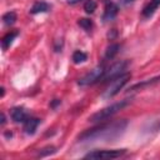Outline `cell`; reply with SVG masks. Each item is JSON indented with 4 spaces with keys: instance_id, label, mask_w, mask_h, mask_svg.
Returning <instances> with one entry per match:
<instances>
[{
    "instance_id": "1",
    "label": "cell",
    "mask_w": 160,
    "mask_h": 160,
    "mask_svg": "<svg viewBox=\"0 0 160 160\" xmlns=\"http://www.w3.org/2000/svg\"><path fill=\"white\" fill-rule=\"evenodd\" d=\"M128 125L126 120H116L89 129L79 135V141H108L120 136Z\"/></svg>"
},
{
    "instance_id": "2",
    "label": "cell",
    "mask_w": 160,
    "mask_h": 160,
    "mask_svg": "<svg viewBox=\"0 0 160 160\" xmlns=\"http://www.w3.org/2000/svg\"><path fill=\"white\" fill-rule=\"evenodd\" d=\"M129 102H130L129 99H125V100H120V101H118V102H114V104H111V105H109V106H106V108H104V109L96 111L95 114H92V115L89 118V120L92 121V122L104 121V120L111 118L112 115H115L116 112H119L120 110H122Z\"/></svg>"
},
{
    "instance_id": "3",
    "label": "cell",
    "mask_w": 160,
    "mask_h": 160,
    "mask_svg": "<svg viewBox=\"0 0 160 160\" xmlns=\"http://www.w3.org/2000/svg\"><path fill=\"white\" fill-rule=\"evenodd\" d=\"M130 78H131V75H130L129 72H124V74H121V75H119V76L111 79L110 81H108V85H106L105 90L102 91L101 98H104V99H110V98L115 96V95L124 88V85L130 80Z\"/></svg>"
},
{
    "instance_id": "4",
    "label": "cell",
    "mask_w": 160,
    "mask_h": 160,
    "mask_svg": "<svg viewBox=\"0 0 160 160\" xmlns=\"http://www.w3.org/2000/svg\"><path fill=\"white\" fill-rule=\"evenodd\" d=\"M104 72H105V68L104 65H99L96 68H94L90 72L85 74L81 79H79V85L80 86H89V85H92L98 81H100L104 76Z\"/></svg>"
},
{
    "instance_id": "5",
    "label": "cell",
    "mask_w": 160,
    "mask_h": 160,
    "mask_svg": "<svg viewBox=\"0 0 160 160\" xmlns=\"http://www.w3.org/2000/svg\"><path fill=\"white\" fill-rule=\"evenodd\" d=\"M129 62L125 61V60H120V61H116L114 62L111 66H109L108 69H105V72H104V76L101 79V81H110L111 79L126 72V68H128Z\"/></svg>"
},
{
    "instance_id": "6",
    "label": "cell",
    "mask_w": 160,
    "mask_h": 160,
    "mask_svg": "<svg viewBox=\"0 0 160 160\" xmlns=\"http://www.w3.org/2000/svg\"><path fill=\"white\" fill-rule=\"evenodd\" d=\"M126 152L125 149H114V150H94L85 155V159H116L122 156Z\"/></svg>"
},
{
    "instance_id": "7",
    "label": "cell",
    "mask_w": 160,
    "mask_h": 160,
    "mask_svg": "<svg viewBox=\"0 0 160 160\" xmlns=\"http://www.w3.org/2000/svg\"><path fill=\"white\" fill-rule=\"evenodd\" d=\"M104 4H105L104 15H102L104 20H111V19H114L116 16V14H118V10H119L118 6H116V4H114L110 0H105Z\"/></svg>"
},
{
    "instance_id": "8",
    "label": "cell",
    "mask_w": 160,
    "mask_h": 160,
    "mask_svg": "<svg viewBox=\"0 0 160 160\" xmlns=\"http://www.w3.org/2000/svg\"><path fill=\"white\" fill-rule=\"evenodd\" d=\"M10 115H11V119L15 122H25L29 119V115H28V112L25 111L24 108H14V109H11Z\"/></svg>"
},
{
    "instance_id": "9",
    "label": "cell",
    "mask_w": 160,
    "mask_h": 160,
    "mask_svg": "<svg viewBox=\"0 0 160 160\" xmlns=\"http://www.w3.org/2000/svg\"><path fill=\"white\" fill-rule=\"evenodd\" d=\"M159 6H160V0H150V1L148 2V5H146V6L142 9V11H141L142 18L148 19V18L152 16L154 12L158 10Z\"/></svg>"
},
{
    "instance_id": "10",
    "label": "cell",
    "mask_w": 160,
    "mask_h": 160,
    "mask_svg": "<svg viewBox=\"0 0 160 160\" xmlns=\"http://www.w3.org/2000/svg\"><path fill=\"white\" fill-rule=\"evenodd\" d=\"M39 124H40V119H38V118H29L24 122V131L28 135H32L36 131Z\"/></svg>"
},
{
    "instance_id": "11",
    "label": "cell",
    "mask_w": 160,
    "mask_h": 160,
    "mask_svg": "<svg viewBox=\"0 0 160 160\" xmlns=\"http://www.w3.org/2000/svg\"><path fill=\"white\" fill-rule=\"evenodd\" d=\"M159 81H160V75H159V76H156V78H152V79L145 80V81L138 82V84L132 85L129 90H130V91H134V90H141V89H144V88H146V86H150V85H154V84H156V82H159Z\"/></svg>"
},
{
    "instance_id": "12",
    "label": "cell",
    "mask_w": 160,
    "mask_h": 160,
    "mask_svg": "<svg viewBox=\"0 0 160 160\" xmlns=\"http://www.w3.org/2000/svg\"><path fill=\"white\" fill-rule=\"evenodd\" d=\"M49 10H50V5L48 2H45V1H38V2H35L31 6L30 12L31 14H40V12H46Z\"/></svg>"
},
{
    "instance_id": "13",
    "label": "cell",
    "mask_w": 160,
    "mask_h": 160,
    "mask_svg": "<svg viewBox=\"0 0 160 160\" xmlns=\"http://www.w3.org/2000/svg\"><path fill=\"white\" fill-rule=\"evenodd\" d=\"M120 50V45L119 44H110L108 48H106V51H105V56H104V61L105 60H111L116 56V54L119 52Z\"/></svg>"
},
{
    "instance_id": "14",
    "label": "cell",
    "mask_w": 160,
    "mask_h": 160,
    "mask_svg": "<svg viewBox=\"0 0 160 160\" xmlns=\"http://www.w3.org/2000/svg\"><path fill=\"white\" fill-rule=\"evenodd\" d=\"M18 31L16 30H12V31H9L4 38H2V40H1V45H2V49L4 50H6L10 45H11V42H12V40L18 36Z\"/></svg>"
},
{
    "instance_id": "15",
    "label": "cell",
    "mask_w": 160,
    "mask_h": 160,
    "mask_svg": "<svg viewBox=\"0 0 160 160\" xmlns=\"http://www.w3.org/2000/svg\"><path fill=\"white\" fill-rule=\"evenodd\" d=\"M2 21H4V24L6 26H11L16 21V14H15V11H8L6 14H4Z\"/></svg>"
},
{
    "instance_id": "16",
    "label": "cell",
    "mask_w": 160,
    "mask_h": 160,
    "mask_svg": "<svg viewBox=\"0 0 160 160\" xmlns=\"http://www.w3.org/2000/svg\"><path fill=\"white\" fill-rule=\"evenodd\" d=\"M88 59V55L80 50H76L74 54H72V61L75 64H80V62H84L85 60Z\"/></svg>"
},
{
    "instance_id": "17",
    "label": "cell",
    "mask_w": 160,
    "mask_h": 160,
    "mask_svg": "<svg viewBox=\"0 0 160 160\" xmlns=\"http://www.w3.org/2000/svg\"><path fill=\"white\" fill-rule=\"evenodd\" d=\"M78 24H79L80 28H82V29L86 30V31H90L91 28H92V21H91L90 19H86V18L80 19V20L78 21Z\"/></svg>"
},
{
    "instance_id": "18",
    "label": "cell",
    "mask_w": 160,
    "mask_h": 160,
    "mask_svg": "<svg viewBox=\"0 0 160 160\" xmlns=\"http://www.w3.org/2000/svg\"><path fill=\"white\" fill-rule=\"evenodd\" d=\"M55 151H56V149H55L54 146H46V148L41 149V150L36 154V156H38V158H44V156H48V155L54 154Z\"/></svg>"
},
{
    "instance_id": "19",
    "label": "cell",
    "mask_w": 160,
    "mask_h": 160,
    "mask_svg": "<svg viewBox=\"0 0 160 160\" xmlns=\"http://www.w3.org/2000/svg\"><path fill=\"white\" fill-rule=\"evenodd\" d=\"M84 10L88 14H92L96 10V2L94 0H86L85 4H84Z\"/></svg>"
},
{
    "instance_id": "20",
    "label": "cell",
    "mask_w": 160,
    "mask_h": 160,
    "mask_svg": "<svg viewBox=\"0 0 160 160\" xmlns=\"http://www.w3.org/2000/svg\"><path fill=\"white\" fill-rule=\"evenodd\" d=\"M58 104H60V100H58V99H55V101H52V104H51V106L52 108H55Z\"/></svg>"
},
{
    "instance_id": "21",
    "label": "cell",
    "mask_w": 160,
    "mask_h": 160,
    "mask_svg": "<svg viewBox=\"0 0 160 160\" xmlns=\"http://www.w3.org/2000/svg\"><path fill=\"white\" fill-rule=\"evenodd\" d=\"M4 124H5V115L1 114V125H4Z\"/></svg>"
},
{
    "instance_id": "22",
    "label": "cell",
    "mask_w": 160,
    "mask_h": 160,
    "mask_svg": "<svg viewBox=\"0 0 160 160\" xmlns=\"http://www.w3.org/2000/svg\"><path fill=\"white\" fill-rule=\"evenodd\" d=\"M134 0H122V2H125V4H128V2H132Z\"/></svg>"
}]
</instances>
